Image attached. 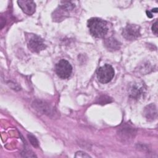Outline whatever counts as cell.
Returning a JSON list of instances; mask_svg holds the SVG:
<instances>
[{"label": "cell", "mask_w": 158, "mask_h": 158, "mask_svg": "<svg viewBox=\"0 0 158 158\" xmlns=\"http://www.w3.org/2000/svg\"><path fill=\"white\" fill-rule=\"evenodd\" d=\"M87 25L90 33L96 38H103L108 32L107 22L100 18L89 19L87 22Z\"/></svg>", "instance_id": "obj_1"}, {"label": "cell", "mask_w": 158, "mask_h": 158, "mask_svg": "<svg viewBox=\"0 0 158 158\" xmlns=\"http://www.w3.org/2000/svg\"><path fill=\"white\" fill-rule=\"evenodd\" d=\"M115 72L114 68L109 64H105L100 67L97 70V78L99 82L107 83L114 78Z\"/></svg>", "instance_id": "obj_2"}, {"label": "cell", "mask_w": 158, "mask_h": 158, "mask_svg": "<svg viewBox=\"0 0 158 158\" xmlns=\"http://www.w3.org/2000/svg\"><path fill=\"white\" fill-rule=\"evenodd\" d=\"M55 70L59 77L65 79L70 76L72 72V67L69 61L61 59L56 64Z\"/></svg>", "instance_id": "obj_3"}, {"label": "cell", "mask_w": 158, "mask_h": 158, "mask_svg": "<svg viewBox=\"0 0 158 158\" xmlns=\"http://www.w3.org/2000/svg\"><path fill=\"white\" fill-rule=\"evenodd\" d=\"M122 36L127 40H134L140 36V27L135 24L127 25L122 31Z\"/></svg>", "instance_id": "obj_4"}, {"label": "cell", "mask_w": 158, "mask_h": 158, "mask_svg": "<svg viewBox=\"0 0 158 158\" xmlns=\"http://www.w3.org/2000/svg\"><path fill=\"white\" fill-rule=\"evenodd\" d=\"M43 40L39 36L33 35L28 41V48L33 52H40L46 48Z\"/></svg>", "instance_id": "obj_5"}, {"label": "cell", "mask_w": 158, "mask_h": 158, "mask_svg": "<svg viewBox=\"0 0 158 158\" xmlns=\"http://www.w3.org/2000/svg\"><path fill=\"white\" fill-rule=\"evenodd\" d=\"M129 95L134 99H138L141 96L145 91L144 85L142 82H134L129 88Z\"/></svg>", "instance_id": "obj_6"}, {"label": "cell", "mask_w": 158, "mask_h": 158, "mask_svg": "<svg viewBox=\"0 0 158 158\" xmlns=\"http://www.w3.org/2000/svg\"><path fill=\"white\" fill-rule=\"evenodd\" d=\"M19 6L21 8L22 11L27 15H32L36 9V4L33 1H17Z\"/></svg>", "instance_id": "obj_7"}, {"label": "cell", "mask_w": 158, "mask_h": 158, "mask_svg": "<svg viewBox=\"0 0 158 158\" xmlns=\"http://www.w3.org/2000/svg\"><path fill=\"white\" fill-rule=\"evenodd\" d=\"M143 114L148 120H154L155 119H156L157 115L156 106L153 104H150L146 106L144 109Z\"/></svg>", "instance_id": "obj_8"}, {"label": "cell", "mask_w": 158, "mask_h": 158, "mask_svg": "<svg viewBox=\"0 0 158 158\" xmlns=\"http://www.w3.org/2000/svg\"><path fill=\"white\" fill-rule=\"evenodd\" d=\"M104 46L108 50L114 51L120 49V43L116 39L111 37L105 39Z\"/></svg>", "instance_id": "obj_9"}, {"label": "cell", "mask_w": 158, "mask_h": 158, "mask_svg": "<svg viewBox=\"0 0 158 158\" xmlns=\"http://www.w3.org/2000/svg\"><path fill=\"white\" fill-rule=\"evenodd\" d=\"M33 104L35 106L34 107L36 109L39 110L40 111L42 112L43 114L48 115L49 116L50 114H52V109L50 106L48 105L46 102H41L40 101L34 102Z\"/></svg>", "instance_id": "obj_10"}, {"label": "cell", "mask_w": 158, "mask_h": 158, "mask_svg": "<svg viewBox=\"0 0 158 158\" xmlns=\"http://www.w3.org/2000/svg\"><path fill=\"white\" fill-rule=\"evenodd\" d=\"M118 134L120 135V138L124 140L125 139H130L133 138H134L135 131L134 129H132L131 128L126 127V128H122L119 132H118Z\"/></svg>", "instance_id": "obj_11"}, {"label": "cell", "mask_w": 158, "mask_h": 158, "mask_svg": "<svg viewBox=\"0 0 158 158\" xmlns=\"http://www.w3.org/2000/svg\"><path fill=\"white\" fill-rule=\"evenodd\" d=\"M28 139L31 143V144L35 148H38L39 146V143H38V139L36 138L35 136H34L33 135H31V134H28Z\"/></svg>", "instance_id": "obj_12"}, {"label": "cell", "mask_w": 158, "mask_h": 158, "mask_svg": "<svg viewBox=\"0 0 158 158\" xmlns=\"http://www.w3.org/2000/svg\"><path fill=\"white\" fill-rule=\"evenodd\" d=\"M75 157H91V156L89 155H88L87 153L83 152V151L77 152Z\"/></svg>", "instance_id": "obj_13"}, {"label": "cell", "mask_w": 158, "mask_h": 158, "mask_svg": "<svg viewBox=\"0 0 158 158\" xmlns=\"http://www.w3.org/2000/svg\"><path fill=\"white\" fill-rule=\"evenodd\" d=\"M152 30L153 31V33L155 34V35H157V21L156 20L153 24H152Z\"/></svg>", "instance_id": "obj_14"}]
</instances>
